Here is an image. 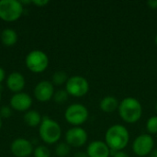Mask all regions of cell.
Listing matches in <instances>:
<instances>
[{"instance_id":"13","label":"cell","mask_w":157,"mask_h":157,"mask_svg":"<svg viewBox=\"0 0 157 157\" xmlns=\"http://www.w3.org/2000/svg\"><path fill=\"white\" fill-rule=\"evenodd\" d=\"M86 154L89 157H109L110 149L103 141H93L88 144Z\"/></svg>"},{"instance_id":"21","label":"cell","mask_w":157,"mask_h":157,"mask_svg":"<svg viewBox=\"0 0 157 157\" xmlns=\"http://www.w3.org/2000/svg\"><path fill=\"white\" fill-rule=\"evenodd\" d=\"M68 98H69V94L67 93L66 90H58V91L54 92L52 98L55 103L63 104L68 100Z\"/></svg>"},{"instance_id":"3","label":"cell","mask_w":157,"mask_h":157,"mask_svg":"<svg viewBox=\"0 0 157 157\" xmlns=\"http://www.w3.org/2000/svg\"><path fill=\"white\" fill-rule=\"evenodd\" d=\"M39 133L44 143L53 144L60 140L62 129L57 121L50 119L49 117H43L41 123L40 124Z\"/></svg>"},{"instance_id":"31","label":"cell","mask_w":157,"mask_h":157,"mask_svg":"<svg viewBox=\"0 0 157 157\" xmlns=\"http://www.w3.org/2000/svg\"><path fill=\"white\" fill-rule=\"evenodd\" d=\"M155 44H156V46H157V35L155 36Z\"/></svg>"},{"instance_id":"25","label":"cell","mask_w":157,"mask_h":157,"mask_svg":"<svg viewBox=\"0 0 157 157\" xmlns=\"http://www.w3.org/2000/svg\"><path fill=\"white\" fill-rule=\"evenodd\" d=\"M31 3H33L34 5L39 6H43L47 5L49 3V1L48 0H33V1H31Z\"/></svg>"},{"instance_id":"10","label":"cell","mask_w":157,"mask_h":157,"mask_svg":"<svg viewBox=\"0 0 157 157\" xmlns=\"http://www.w3.org/2000/svg\"><path fill=\"white\" fill-rule=\"evenodd\" d=\"M10 150L16 157H28L33 153V146L29 140L17 138L12 142Z\"/></svg>"},{"instance_id":"29","label":"cell","mask_w":157,"mask_h":157,"mask_svg":"<svg viewBox=\"0 0 157 157\" xmlns=\"http://www.w3.org/2000/svg\"><path fill=\"white\" fill-rule=\"evenodd\" d=\"M149 157H157V149H154L149 155Z\"/></svg>"},{"instance_id":"24","label":"cell","mask_w":157,"mask_h":157,"mask_svg":"<svg viewBox=\"0 0 157 157\" xmlns=\"http://www.w3.org/2000/svg\"><path fill=\"white\" fill-rule=\"evenodd\" d=\"M110 156L112 157H130L124 151H114L110 149Z\"/></svg>"},{"instance_id":"7","label":"cell","mask_w":157,"mask_h":157,"mask_svg":"<svg viewBox=\"0 0 157 157\" xmlns=\"http://www.w3.org/2000/svg\"><path fill=\"white\" fill-rule=\"evenodd\" d=\"M65 90L69 96H73L75 98H82L88 93L89 83L83 76L74 75L68 78L65 84Z\"/></svg>"},{"instance_id":"33","label":"cell","mask_w":157,"mask_h":157,"mask_svg":"<svg viewBox=\"0 0 157 157\" xmlns=\"http://www.w3.org/2000/svg\"><path fill=\"white\" fill-rule=\"evenodd\" d=\"M0 100H1V90H0Z\"/></svg>"},{"instance_id":"9","label":"cell","mask_w":157,"mask_h":157,"mask_svg":"<svg viewBox=\"0 0 157 157\" xmlns=\"http://www.w3.org/2000/svg\"><path fill=\"white\" fill-rule=\"evenodd\" d=\"M87 132L81 127H73L65 133V143L71 147L79 148L86 144L87 142Z\"/></svg>"},{"instance_id":"27","label":"cell","mask_w":157,"mask_h":157,"mask_svg":"<svg viewBox=\"0 0 157 157\" xmlns=\"http://www.w3.org/2000/svg\"><path fill=\"white\" fill-rule=\"evenodd\" d=\"M5 77H6V73H5V70H4L2 67H0V84H1V83L4 81Z\"/></svg>"},{"instance_id":"1","label":"cell","mask_w":157,"mask_h":157,"mask_svg":"<svg viewBox=\"0 0 157 157\" xmlns=\"http://www.w3.org/2000/svg\"><path fill=\"white\" fill-rule=\"evenodd\" d=\"M130 141V133L126 127L121 124L110 126L105 133V143L109 149L114 151H123Z\"/></svg>"},{"instance_id":"8","label":"cell","mask_w":157,"mask_h":157,"mask_svg":"<svg viewBox=\"0 0 157 157\" xmlns=\"http://www.w3.org/2000/svg\"><path fill=\"white\" fill-rule=\"evenodd\" d=\"M155 141L152 135L148 133H144L139 135L132 143V151L133 153L140 157L149 155L154 150Z\"/></svg>"},{"instance_id":"4","label":"cell","mask_w":157,"mask_h":157,"mask_svg":"<svg viewBox=\"0 0 157 157\" xmlns=\"http://www.w3.org/2000/svg\"><path fill=\"white\" fill-rule=\"evenodd\" d=\"M23 13V6L17 0H0V18L5 21H15Z\"/></svg>"},{"instance_id":"17","label":"cell","mask_w":157,"mask_h":157,"mask_svg":"<svg viewBox=\"0 0 157 157\" xmlns=\"http://www.w3.org/2000/svg\"><path fill=\"white\" fill-rule=\"evenodd\" d=\"M42 118L37 110H29L24 115V121L29 127H37L41 123Z\"/></svg>"},{"instance_id":"26","label":"cell","mask_w":157,"mask_h":157,"mask_svg":"<svg viewBox=\"0 0 157 157\" xmlns=\"http://www.w3.org/2000/svg\"><path fill=\"white\" fill-rule=\"evenodd\" d=\"M147 6L151 9H157V0H150V1H147Z\"/></svg>"},{"instance_id":"28","label":"cell","mask_w":157,"mask_h":157,"mask_svg":"<svg viewBox=\"0 0 157 157\" xmlns=\"http://www.w3.org/2000/svg\"><path fill=\"white\" fill-rule=\"evenodd\" d=\"M74 157H89L87 155V154L86 153H84V152H79V153H76L75 155V156Z\"/></svg>"},{"instance_id":"22","label":"cell","mask_w":157,"mask_h":157,"mask_svg":"<svg viewBox=\"0 0 157 157\" xmlns=\"http://www.w3.org/2000/svg\"><path fill=\"white\" fill-rule=\"evenodd\" d=\"M34 157H51L50 150L43 145H40L33 150Z\"/></svg>"},{"instance_id":"32","label":"cell","mask_w":157,"mask_h":157,"mask_svg":"<svg viewBox=\"0 0 157 157\" xmlns=\"http://www.w3.org/2000/svg\"><path fill=\"white\" fill-rule=\"evenodd\" d=\"M155 111H156V113H157V102H156V104H155Z\"/></svg>"},{"instance_id":"20","label":"cell","mask_w":157,"mask_h":157,"mask_svg":"<svg viewBox=\"0 0 157 157\" xmlns=\"http://www.w3.org/2000/svg\"><path fill=\"white\" fill-rule=\"evenodd\" d=\"M146 131L148 134H157V115L152 116L146 122Z\"/></svg>"},{"instance_id":"14","label":"cell","mask_w":157,"mask_h":157,"mask_svg":"<svg viewBox=\"0 0 157 157\" xmlns=\"http://www.w3.org/2000/svg\"><path fill=\"white\" fill-rule=\"evenodd\" d=\"M6 86L10 91L19 93L25 86V78L20 73L13 72L6 78Z\"/></svg>"},{"instance_id":"2","label":"cell","mask_w":157,"mask_h":157,"mask_svg":"<svg viewBox=\"0 0 157 157\" xmlns=\"http://www.w3.org/2000/svg\"><path fill=\"white\" fill-rule=\"evenodd\" d=\"M118 111L123 121L132 124L141 120L143 115V106L138 99L128 97L120 102Z\"/></svg>"},{"instance_id":"11","label":"cell","mask_w":157,"mask_h":157,"mask_svg":"<svg viewBox=\"0 0 157 157\" xmlns=\"http://www.w3.org/2000/svg\"><path fill=\"white\" fill-rule=\"evenodd\" d=\"M34 97L40 102L49 101L51 98H53L54 95V88L52 83L47 80H42L38 83L34 88Z\"/></svg>"},{"instance_id":"16","label":"cell","mask_w":157,"mask_h":157,"mask_svg":"<svg viewBox=\"0 0 157 157\" xmlns=\"http://www.w3.org/2000/svg\"><path fill=\"white\" fill-rule=\"evenodd\" d=\"M0 39L5 46L10 47L15 45L16 42L17 41V34L14 29L7 28L2 30L0 34Z\"/></svg>"},{"instance_id":"19","label":"cell","mask_w":157,"mask_h":157,"mask_svg":"<svg viewBox=\"0 0 157 157\" xmlns=\"http://www.w3.org/2000/svg\"><path fill=\"white\" fill-rule=\"evenodd\" d=\"M67 80H68V76L64 71H57L52 75V83L56 86L66 84Z\"/></svg>"},{"instance_id":"23","label":"cell","mask_w":157,"mask_h":157,"mask_svg":"<svg viewBox=\"0 0 157 157\" xmlns=\"http://www.w3.org/2000/svg\"><path fill=\"white\" fill-rule=\"evenodd\" d=\"M12 115V109L11 108L7 106H4L0 109V117L2 119H8Z\"/></svg>"},{"instance_id":"15","label":"cell","mask_w":157,"mask_h":157,"mask_svg":"<svg viewBox=\"0 0 157 157\" xmlns=\"http://www.w3.org/2000/svg\"><path fill=\"white\" fill-rule=\"evenodd\" d=\"M120 106V101L114 96H106L103 98L99 103V108L103 112L112 113L118 110Z\"/></svg>"},{"instance_id":"30","label":"cell","mask_w":157,"mask_h":157,"mask_svg":"<svg viewBox=\"0 0 157 157\" xmlns=\"http://www.w3.org/2000/svg\"><path fill=\"white\" fill-rule=\"evenodd\" d=\"M2 125H3V121H2V118L0 117V129L2 128Z\"/></svg>"},{"instance_id":"18","label":"cell","mask_w":157,"mask_h":157,"mask_svg":"<svg viewBox=\"0 0 157 157\" xmlns=\"http://www.w3.org/2000/svg\"><path fill=\"white\" fill-rule=\"evenodd\" d=\"M71 152V146L66 143H60L55 147V154L58 157H66Z\"/></svg>"},{"instance_id":"12","label":"cell","mask_w":157,"mask_h":157,"mask_svg":"<svg viewBox=\"0 0 157 157\" xmlns=\"http://www.w3.org/2000/svg\"><path fill=\"white\" fill-rule=\"evenodd\" d=\"M32 105V98L24 92L16 93L10 98V106L17 111H26Z\"/></svg>"},{"instance_id":"5","label":"cell","mask_w":157,"mask_h":157,"mask_svg":"<svg viewBox=\"0 0 157 157\" xmlns=\"http://www.w3.org/2000/svg\"><path fill=\"white\" fill-rule=\"evenodd\" d=\"M88 116L89 113L86 107L79 103L70 105L64 112L66 121L75 127H79V125L84 124L87 121Z\"/></svg>"},{"instance_id":"6","label":"cell","mask_w":157,"mask_h":157,"mask_svg":"<svg viewBox=\"0 0 157 157\" xmlns=\"http://www.w3.org/2000/svg\"><path fill=\"white\" fill-rule=\"evenodd\" d=\"M26 66L33 73H41L46 70L49 64L47 54L40 50L31 51L26 56Z\"/></svg>"}]
</instances>
